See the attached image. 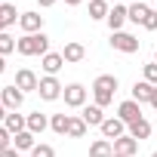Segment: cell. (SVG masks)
<instances>
[{
    "mask_svg": "<svg viewBox=\"0 0 157 157\" xmlns=\"http://www.w3.org/2000/svg\"><path fill=\"white\" fill-rule=\"evenodd\" d=\"M117 86H120V83H117V74H99L96 80H93V99H96V105H99V108L111 105Z\"/></svg>",
    "mask_w": 157,
    "mask_h": 157,
    "instance_id": "1",
    "label": "cell"
},
{
    "mask_svg": "<svg viewBox=\"0 0 157 157\" xmlns=\"http://www.w3.org/2000/svg\"><path fill=\"white\" fill-rule=\"evenodd\" d=\"M16 52L19 56H46L49 52V37L40 31V34H25V37H19V43H16Z\"/></svg>",
    "mask_w": 157,
    "mask_h": 157,
    "instance_id": "2",
    "label": "cell"
},
{
    "mask_svg": "<svg viewBox=\"0 0 157 157\" xmlns=\"http://www.w3.org/2000/svg\"><path fill=\"white\" fill-rule=\"evenodd\" d=\"M37 93H40V99L43 102H59L62 99V93H65V86L59 83V77H40V86H37Z\"/></svg>",
    "mask_w": 157,
    "mask_h": 157,
    "instance_id": "3",
    "label": "cell"
},
{
    "mask_svg": "<svg viewBox=\"0 0 157 157\" xmlns=\"http://www.w3.org/2000/svg\"><path fill=\"white\" fill-rule=\"evenodd\" d=\"M0 102H3V108H6V111H19V108L25 105V93H22L16 83H10V86L0 90Z\"/></svg>",
    "mask_w": 157,
    "mask_h": 157,
    "instance_id": "4",
    "label": "cell"
},
{
    "mask_svg": "<svg viewBox=\"0 0 157 157\" xmlns=\"http://www.w3.org/2000/svg\"><path fill=\"white\" fill-rule=\"evenodd\" d=\"M111 46H114L117 52L132 56V52H139V37H132V34H126V31H114V34H111Z\"/></svg>",
    "mask_w": 157,
    "mask_h": 157,
    "instance_id": "5",
    "label": "cell"
},
{
    "mask_svg": "<svg viewBox=\"0 0 157 157\" xmlns=\"http://www.w3.org/2000/svg\"><path fill=\"white\" fill-rule=\"evenodd\" d=\"M62 99H65L68 108H83L86 105V86L83 83H68L65 93H62Z\"/></svg>",
    "mask_w": 157,
    "mask_h": 157,
    "instance_id": "6",
    "label": "cell"
},
{
    "mask_svg": "<svg viewBox=\"0 0 157 157\" xmlns=\"http://www.w3.org/2000/svg\"><path fill=\"white\" fill-rule=\"evenodd\" d=\"M16 86H19L22 93H37L40 77H37L31 68H19V71H16Z\"/></svg>",
    "mask_w": 157,
    "mask_h": 157,
    "instance_id": "7",
    "label": "cell"
},
{
    "mask_svg": "<svg viewBox=\"0 0 157 157\" xmlns=\"http://www.w3.org/2000/svg\"><path fill=\"white\" fill-rule=\"evenodd\" d=\"M105 22H108V28H111V34H114V31H123V25L129 22V10H126L123 3H114Z\"/></svg>",
    "mask_w": 157,
    "mask_h": 157,
    "instance_id": "8",
    "label": "cell"
},
{
    "mask_svg": "<svg viewBox=\"0 0 157 157\" xmlns=\"http://www.w3.org/2000/svg\"><path fill=\"white\" fill-rule=\"evenodd\" d=\"M19 28H22L25 34H40V31H43V16L34 13V10H31V13H22V16H19Z\"/></svg>",
    "mask_w": 157,
    "mask_h": 157,
    "instance_id": "9",
    "label": "cell"
},
{
    "mask_svg": "<svg viewBox=\"0 0 157 157\" xmlns=\"http://www.w3.org/2000/svg\"><path fill=\"white\" fill-rule=\"evenodd\" d=\"M102 129V139H120V136H126V123L120 120V117H105V123L99 126Z\"/></svg>",
    "mask_w": 157,
    "mask_h": 157,
    "instance_id": "10",
    "label": "cell"
},
{
    "mask_svg": "<svg viewBox=\"0 0 157 157\" xmlns=\"http://www.w3.org/2000/svg\"><path fill=\"white\" fill-rule=\"evenodd\" d=\"M117 117L129 126L132 120H139V117H142V105H139V102H132V99H126V102H120V105H117Z\"/></svg>",
    "mask_w": 157,
    "mask_h": 157,
    "instance_id": "11",
    "label": "cell"
},
{
    "mask_svg": "<svg viewBox=\"0 0 157 157\" xmlns=\"http://www.w3.org/2000/svg\"><path fill=\"white\" fill-rule=\"evenodd\" d=\"M62 59H65V62H71V65L83 62V59H86V46H83L80 40H68V43H65V49H62Z\"/></svg>",
    "mask_w": 157,
    "mask_h": 157,
    "instance_id": "12",
    "label": "cell"
},
{
    "mask_svg": "<svg viewBox=\"0 0 157 157\" xmlns=\"http://www.w3.org/2000/svg\"><path fill=\"white\" fill-rule=\"evenodd\" d=\"M139 151V142L126 132V136H120V139H114V157H132Z\"/></svg>",
    "mask_w": 157,
    "mask_h": 157,
    "instance_id": "13",
    "label": "cell"
},
{
    "mask_svg": "<svg viewBox=\"0 0 157 157\" xmlns=\"http://www.w3.org/2000/svg\"><path fill=\"white\" fill-rule=\"evenodd\" d=\"M151 96H154V86H151L148 80H136V83H132V102L151 105Z\"/></svg>",
    "mask_w": 157,
    "mask_h": 157,
    "instance_id": "14",
    "label": "cell"
},
{
    "mask_svg": "<svg viewBox=\"0 0 157 157\" xmlns=\"http://www.w3.org/2000/svg\"><path fill=\"white\" fill-rule=\"evenodd\" d=\"M80 117H83V123L86 126H102L105 123V114H102V108L93 102V105H83L80 108Z\"/></svg>",
    "mask_w": 157,
    "mask_h": 157,
    "instance_id": "15",
    "label": "cell"
},
{
    "mask_svg": "<svg viewBox=\"0 0 157 157\" xmlns=\"http://www.w3.org/2000/svg\"><path fill=\"white\" fill-rule=\"evenodd\" d=\"M34 145H37V136H34L31 129H22L19 136H13V148H16L19 154H25V151H34Z\"/></svg>",
    "mask_w": 157,
    "mask_h": 157,
    "instance_id": "16",
    "label": "cell"
},
{
    "mask_svg": "<svg viewBox=\"0 0 157 157\" xmlns=\"http://www.w3.org/2000/svg\"><path fill=\"white\" fill-rule=\"evenodd\" d=\"M62 65H65V59H62V52H46L43 59H40V68L49 74V77H56L59 71H62Z\"/></svg>",
    "mask_w": 157,
    "mask_h": 157,
    "instance_id": "17",
    "label": "cell"
},
{
    "mask_svg": "<svg viewBox=\"0 0 157 157\" xmlns=\"http://www.w3.org/2000/svg\"><path fill=\"white\" fill-rule=\"evenodd\" d=\"M3 126L13 132V136H19L22 129H28V114H19V111H10L6 114V120H3Z\"/></svg>",
    "mask_w": 157,
    "mask_h": 157,
    "instance_id": "18",
    "label": "cell"
},
{
    "mask_svg": "<svg viewBox=\"0 0 157 157\" xmlns=\"http://www.w3.org/2000/svg\"><path fill=\"white\" fill-rule=\"evenodd\" d=\"M19 16L22 13H16V3H0V34H3L10 25H16Z\"/></svg>",
    "mask_w": 157,
    "mask_h": 157,
    "instance_id": "19",
    "label": "cell"
},
{
    "mask_svg": "<svg viewBox=\"0 0 157 157\" xmlns=\"http://www.w3.org/2000/svg\"><path fill=\"white\" fill-rule=\"evenodd\" d=\"M126 132H129V136H132L136 142H145V139L151 136V123H148L145 117H139V120H132V123L126 126Z\"/></svg>",
    "mask_w": 157,
    "mask_h": 157,
    "instance_id": "20",
    "label": "cell"
},
{
    "mask_svg": "<svg viewBox=\"0 0 157 157\" xmlns=\"http://www.w3.org/2000/svg\"><path fill=\"white\" fill-rule=\"evenodd\" d=\"M90 157H114V142L96 139V142L90 145Z\"/></svg>",
    "mask_w": 157,
    "mask_h": 157,
    "instance_id": "21",
    "label": "cell"
},
{
    "mask_svg": "<svg viewBox=\"0 0 157 157\" xmlns=\"http://www.w3.org/2000/svg\"><path fill=\"white\" fill-rule=\"evenodd\" d=\"M126 10H129V22H136V25H145V19H148V13H151L148 3H129Z\"/></svg>",
    "mask_w": 157,
    "mask_h": 157,
    "instance_id": "22",
    "label": "cell"
},
{
    "mask_svg": "<svg viewBox=\"0 0 157 157\" xmlns=\"http://www.w3.org/2000/svg\"><path fill=\"white\" fill-rule=\"evenodd\" d=\"M46 126H49V117H46V114H40V111L28 114V129H31L34 136H40V132H43Z\"/></svg>",
    "mask_w": 157,
    "mask_h": 157,
    "instance_id": "23",
    "label": "cell"
},
{
    "mask_svg": "<svg viewBox=\"0 0 157 157\" xmlns=\"http://www.w3.org/2000/svg\"><path fill=\"white\" fill-rule=\"evenodd\" d=\"M68 123H71V114H52L49 117V129L56 136H68Z\"/></svg>",
    "mask_w": 157,
    "mask_h": 157,
    "instance_id": "24",
    "label": "cell"
},
{
    "mask_svg": "<svg viewBox=\"0 0 157 157\" xmlns=\"http://www.w3.org/2000/svg\"><path fill=\"white\" fill-rule=\"evenodd\" d=\"M108 13H111L108 0H90V19L102 22V19H108Z\"/></svg>",
    "mask_w": 157,
    "mask_h": 157,
    "instance_id": "25",
    "label": "cell"
},
{
    "mask_svg": "<svg viewBox=\"0 0 157 157\" xmlns=\"http://www.w3.org/2000/svg\"><path fill=\"white\" fill-rule=\"evenodd\" d=\"M68 136H71V139H83V136H86V123H83V117H74V114H71Z\"/></svg>",
    "mask_w": 157,
    "mask_h": 157,
    "instance_id": "26",
    "label": "cell"
},
{
    "mask_svg": "<svg viewBox=\"0 0 157 157\" xmlns=\"http://www.w3.org/2000/svg\"><path fill=\"white\" fill-rule=\"evenodd\" d=\"M16 43H19V40H16L13 34H6V31H3V34H0V56H10V52H16Z\"/></svg>",
    "mask_w": 157,
    "mask_h": 157,
    "instance_id": "27",
    "label": "cell"
},
{
    "mask_svg": "<svg viewBox=\"0 0 157 157\" xmlns=\"http://www.w3.org/2000/svg\"><path fill=\"white\" fill-rule=\"evenodd\" d=\"M31 157H56V148H52V145H46V142H37V145H34V151H31Z\"/></svg>",
    "mask_w": 157,
    "mask_h": 157,
    "instance_id": "28",
    "label": "cell"
},
{
    "mask_svg": "<svg viewBox=\"0 0 157 157\" xmlns=\"http://www.w3.org/2000/svg\"><path fill=\"white\" fill-rule=\"evenodd\" d=\"M145 77H142V80H148L151 86H157V62H151V65H145V71H142Z\"/></svg>",
    "mask_w": 157,
    "mask_h": 157,
    "instance_id": "29",
    "label": "cell"
},
{
    "mask_svg": "<svg viewBox=\"0 0 157 157\" xmlns=\"http://www.w3.org/2000/svg\"><path fill=\"white\" fill-rule=\"evenodd\" d=\"M13 148V132L6 126H0V151H10Z\"/></svg>",
    "mask_w": 157,
    "mask_h": 157,
    "instance_id": "30",
    "label": "cell"
},
{
    "mask_svg": "<svg viewBox=\"0 0 157 157\" xmlns=\"http://www.w3.org/2000/svg\"><path fill=\"white\" fill-rule=\"evenodd\" d=\"M142 28H145V31H157V13H154V10L148 13V19H145V25H142Z\"/></svg>",
    "mask_w": 157,
    "mask_h": 157,
    "instance_id": "31",
    "label": "cell"
},
{
    "mask_svg": "<svg viewBox=\"0 0 157 157\" xmlns=\"http://www.w3.org/2000/svg\"><path fill=\"white\" fill-rule=\"evenodd\" d=\"M37 6L40 10H49V6H56V0H37Z\"/></svg>",
    "mask_w": 157,
    "mask_h": 157,
    "instance_id": "32",
    "label": "cell"
},
{
    "mask_svg": "<svg viewBox=\"0 0 157 157\" xmlns=\"http://www.w3.org/2000/svg\"><path fill=\"white\" fill-rule=\"evenodd\" d=\"M0 157H22V154H19L16 148H10V151H0Z\"/></svg>",
    "mask_w": 157,
    "mask_h": 157,
    "instance_id": "33",
    "label": "cell"
},
{
    "mask_svg": "<svg viewBox=\"0 0 157 157\" xmlns=\"http://www.w3.org/2000/svg\"><path fill=\"white\" fill-rule=\"evenodd\" d=\"M151 108L157 111V86H154V96H151Z\"/></svg>",
    "mask_w": 157,
    "mask_h": 157,
    "instance_id": "34",
    "label": "cell"
},
{
    "mask_svg": "<svg viewBox=\"0 0 157 157\" xmlns=\"http://www.w3.org/2000/svg\"><path fill=\"white\" fill-rule=\"evenodd\" d=\"M6 71V56H0V74Z\"/></svg>",
    "mask_w": 157,
    "mask_h": 157,
    "instance_id": "35",
    "label": "cell"
},
{
    "mask_svg": "<svg viewBox=\"0 0 157 157\" xmlns=\"http://www.w3.org/2000/svg\"><path fill=\"white\" fill-rule=\"evenodd\" d=\"M6 114H10V111L3 108V102H0V120H6Z\"/></svg>",
    "mask_w": 157,
    "mask_h": 157,
    "instance_id": "36",
    "label": "cell"
},
{
    "mask_svg": "<svg viewBox=\"0 0 157 157\" xmlns=\"http://www.w3.org/2000/svg\"><path fill=\"white\" fill-rule=\"evenodd\" d=\"M65 3H68V6H80L83 0H65Z\"/></svg>",
    "mask_w": 157,
    "mask_h": 157,
    "instance_id": "37",
    "label": "cell"
},
{
    "mask_svg": "<svg viewBox=\"0 0 157 157\" xmlns=\"http://www.w3.org/2000/svg\"><path fill=\"white\" fill-rule=\"evenodd\" d=\"M154 62H157V49H154Z\"/></svg>",
    "mask_w": 157,
    "mask_h": 157,
    "instance_id": "38",
    "label": "cell"
},
{
    "mask_svg": "<svg viewBox=\"0 0 157 157\" xmlns=\"http://www.w3.org/2000/svg\"><path fill=\"white\" fill-rule=\"evenodd\" d=\"M151 157H157V151H154V154H151Z\"/></svg>",
    "mask_w": 157,
    "mask_h": 157,
    "instance_id": "39",
    "label": "cell"
},
{
    "mask_svg": "<svg viewBox=\"0 0 157 157\" xmlns=\"http://www.w3.org/2000/svg\"><path fill=\"white\" fill-rule=\"evenodd\" d=\"M0 3H3V0H0Z\"/></svg>",
    "mask_w": 157,
    "mask_h": 157,
    "instance_id": "40",
    "label": "cell"
}]
</instances>
